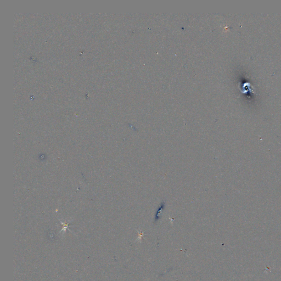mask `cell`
Returning <instances> with one entry per match:
<instances>
[{
  "label": "cell",
  "instance_id": "1",
  "mask_svg": "<svg viewBox=\"0 0 281 281\" xmlns=\"http://www.w3.org/2000/svg\"><path fill=\"white\" fill-rule=\"evenodd\" d=\"M164 207H165V203H162L160 204L159 208L158 209L157 212V214H156V215H155V220H158L159 219L160 213L161 214V213L162 212V210L164 209Z\"/></svg>",
  "mask_w": 281,
  "mask_h": 281
}]
</instances>
